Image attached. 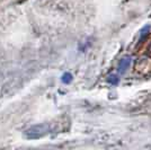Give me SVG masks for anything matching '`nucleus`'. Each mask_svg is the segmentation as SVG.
<instances>
[{
  "label": "nucleus",
  "instance_id": "1",
  "mask_svg": "<svg viewBox=\"0 0 151 150\" xmlns=\"http://www.w3.org/2000/svg\"><path fill=\"white\" fill-rule=\"evenodd\" d=\"M51 131V126L49 124H37L33 125L31 128H28L27 130L24 131L23 136L26 139H38V138L43 137L45 134H47Z\"/></svg>",
  "mask_w": 151,
  "mask_h": 150
},
{
  "label": "nucleus",
  "instance_id": "2",
  "mask_svg": "<svg viewBox=\"0 0 151 150\" xmlns=\"http://www.w3.org/2000/svg\"><path fill=\"white\" fill-rule=\"evenodd\" d=\"M130 64H131V58H130V56L123 58V59L120 61V63H119V74L123 75L126 70L129 69Z\"/></svg>",
  "mask_w": 151,
  "mask_h": 150
},
{
  "label": "nucleus",
  "instance_id": "3",
  "mask_svg": "<svg viewBox=\"0 0 151 150\" xmlns=\"http://www.w3.org/2000/svg\"><path fill=\"white\" fill-rule=\"evenodd\" d=\"M149 30H150V27L147 25L145 26L142 30H141V35H140V40H143V38L148 35V33H149Z\"/></svg>",
  "mask_w": 151,
  "mask_h": 150
},
{
  "label": "nucleus",
  "instance_id": "4",
  "mask_svg": "<svg viewBox=\"0 0 151 150\" xmlns=\"http://www.w3.org/2000/svg\"><path fill=\"white\" fill-rule=\"evenodd\" d=\"M107 81L109 82V84H112V85H116V84L119 82V78H117V76L112 75V76H109V77H108Z\"/></svg>",
  "mask_w": 151,
  "mask_h": 150
},
{
  "label": "nucleus",
  "instance_id": "5",
  "mask_svg": "<svg viewBox=\"0 0 151 150\" xmlns=\"http://www.w3.org/2000/svg\"><path fill=\"white\" fill-rule=\"evenodd\" d=\"M71 80H72V76L70 75L69 72H67V74H64V75L62 76V81L64 82V84H69Z\"/></svg>",
  "mask_w": 151,
  "mask_h": 150
}]
</instances>
